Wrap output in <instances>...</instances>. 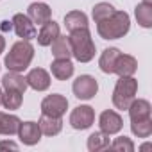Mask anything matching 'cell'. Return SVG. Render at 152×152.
<instances>
[{
	"label": "cell",
	"mask_w": 152,
	"mask_h": 152,
	"mask_svg": "<svg viewBox=\"0 0 152 152\" xmlns=\"http://www.w3.org/2000/svg\"><path fill=\"white\" fill-rule=\"evenodd\" d=\"M66 109H68V99L64 95L52 93V95H47L41 100V115L63 118V115L66 113Z\"/></svg>",
	"instance_id": "cell-6"
},
{
	"label": "cell",
	"mask_w": 152,
	"mask_h": 152,
	"mask_svg": "<svg viewBox=\"0 0 152 152\" xmlns=\"http://www.w3.org/2000/svg\"><path fill=\"white\" fill-rule=\"evenodd\" d=\"M0 29H2V32H9V31H13V22H11V20H4L2 23H0Z\"/></svg>",
	"instance_id": "cell-30"
},
{
	"label": "cell",
	"mask_w": 152,
	"mask_h": 152,
	"mask_svg": "<svg viewBox=\"0 0 152 152\" xmlns=\"http://www.w3.org/2000/svg\"><path fill=\"white\" fill-rule=\"evenodd\" d=\"M2 88L4 90H18L22 93L27 91V81L20 72H7L2 77Z\"/></svg>",
	"instance_id": "cell-17"
},
{
	"label": "cell",
	"mask_w": 152,
	"mask_h": 152,
	"mask_svg": "<svg viewBox=\"0 0 152 152\" xmlns=\"http://www.w3.org/2000/svg\"><path fill=\"white\" fill-rule=\"evenodd\" d=\"M143 4H148V6H152V0H141Z\"/></svg>",
	"instance_id": "cell-33"
},
{
	"label": "cell",
	"mask_w": 152,
	"mask_h": 152,
	"mask_svg": "<svg viewBox=\"0 0 152 152\" xmlns=\"http://www.w3.org/2000/svg\"><path fill=\"white\" fill-rule=\"evenodd\" d=\"M134 16H136V22H138L140 27H143V29L152 27V6L140 2L134 7Z\"/></svg>",
	"instance_id": "cell-24"
},
{
	"label": "cell",
	"mask_w": 152,
	"mask_h": 152,
	"mask_svg": "<svg viewBox=\"0 0 152 152\" xmlns=\"http://www.w3.org/2000/svg\"><path fill=\"white\" fill-rule=\"evenodd\" d=\"M38 125L41 129V134H45V136H57L61 132V129H63V118L41 115Z\"/></svg>",
	"instance_id": "cell-18"
},
{
	"label": "cell",
	"mask_w": 152,
	"mask_h": 152,
	"mask_svg": "<svg viewBox=\"0 0 152 152\" xmlns=\"http://www.w3.org/2000/svg\"><path fill=\"white\" fill-rule=\"evenodd\" d=\"M115 11H116V9H115L111 4H107V2H99V4H95V7H93V11H91V16H93V20H95V23H99V22L106 20L107 16H111Z\"/></svg>",
	"instance_id": "cell-27"
},
{
	"label": "cell",
	"mask_w": 152,
	"mask_h": 152,
	"mask_svg": "<svg viewBox=\"0 0 152 152\" xmlns=\"http://www.w3.org/2000/svg\"><path fill=\"white\" fill-rule=\"evenodd\" d=\"M129 111V118L131 122H140V120H147V118H152L150 113H152V106L148 100L145 99H134L131 102V106L127 107Z\"/></svg>",
	"instance_id": "cell-14"
},
{
	"label": "cell",
	"mask_w": 152,
	"mask_h": 152,
	"mask_svg": "<svg viewBox=\"0 0 152 152\" xmlns=\"http://www.w3.org/2000/svg\"><path fill=\"white\" fill-rule=\"evenodd\" d=\"M4 50H6V38L0 34V54H2Z\"/></svg>",
	"instance_id": "cell-31"
},
{
	"label": "cell",
	"mask_w": 152,
	"mask_h": 152,
	"mask_svg": "<svg viewBox=\"0 0 152 152\" xmlns=\"http://www.w3.org/2000/svg\"><path fill=\"white\" fill-rule=\"evenodd\" d=\"M138 93V81L132 77H120L115 84L113 90V106L116 109H127L131 106V102L136 99Z\"/></svg>",
	"instance_id": "cell-4"
},
{
	"label": "cell",
	"mask_w": 152,
	"mask_h": 152,
	"mask_svg": "<svg viewBox=\"0 0 152 152\" xmlns=\"http://www.w3.org/2000/svg\"><path fill=\"white\" fill-rule=\"evenodd\" d=\"M22 102H23V93L18 91V90H6L2 93V106L9 111L20 109Z\"/></svg>",
	"instance_id": "cell-25"
},
{
	"label": "cell",
	"mask_w": 152,
	"mask_h": 152,
	"mask_svg": "<svg viewBox=\"0 0 152 152\" xmlns=\"http://www.w3.org/2000/svg\"><path fill=\"white\" fill-rule=\"evenodd\" d=\"M138 70V61L134 56H129V54H122L116 57V63H115V72L113 73H118V77H131L134 75Z\"/></svg>",
	"instance_id": "cell-12"
},
{
	"label": "cell",
	"mask_w": 152,
	"mask_h": 152,
	"mask_svg": "<svg viewBox=\"0 0 152 152\" xmlns=\"http://www.w3.org/2000/svg\"><path fill=\"white\" fill-rule=\"evenodd\" d=\"M131 131L138 138H148L152 134V118L140 120V122H131Z\"/></svg>",
	"instance_id": "cell-26"
},
{
	"label": "cell",
	"mask_w": 152,
	"mask_h": 152,
	"mask_svg": "<svg viewBox=\"0 0 152 152\" xmlns=\"http://www.w3.org/2000/svg\"><path fill=\"white\" fill-rule=\"evenodd\" d=\"M52 56L56 59H70L72 57V48H70V41H68V36H57L52 43Z\"/></svg>",
	"instance_id": "cell-22"
},
{
	"label": "cell",
	"mask_w": 152,
	"mask_h": 152,
	"mask_svg": "<svg viewBox=\"0 0 152 152\" xmlns=\"http://www.w3.org/2000/svg\"><path fill=\"white\" fill-rule=\"evenodd\" d=\"M20 118L16 115H9V113H2L0 111V134L2 136H13L18 132L20 127Z\"/></svg>",
	"instance_id": "cell-19"
},
{
	"label": "cell",
	"mask_w": 152,
	"mask_h": 152,
	"mask_svg": "<svg viewBox=\"0 0 152 152\" xmlns=\"http://www.w3.org/2000/svg\"><path fill=\"white\" fill-rule=\"evenodd\" d=\"M11 22H13V31L16 32L18 38L27 39V41L36 39V34H38L36 25L32 23V20H31L27 15H23V13H16V15L13 16Z\"/></svg>",
	"instance_id": "cell-9"
},
{
	"label": "cell",
	"mask_w": 152,
	"mask_h": 152,
	"mask_svg": "<svg viewBox=\"0 0 152 152\" xmlns=\"http://www.w3.org/2000/svg\"><path fill=\"white\" fill-rule=\"evenodd\" d=\"M73 63L70 59H54L50 64V72L57 81H68L72 75H73Z\"/></svg>",
	"instance_id": "cell-16"
},
{
	"label": "cell",
	"mask_w": 152,
	"mask_h": 152,
	"mask_svg": "<svg viewBox=\"0 0 152 152\" xmlns=\"http://www.w3.org/2000/svg\"><path fill=\"white\" fill-rule=\"evenodd\" d=\"M25 81H27V86L36 90V91H47L50 88V83H52L50 73L47 70H43V68H32L27 73Z\"/></svg>",
	"instance_id": "cell-11"
},
{
	"label": "cell",
	"mask_w": 152,
	"mask_h": 152,
	"mask_svg": "<svg viewBox=\"0 0 152 152\" xmlns=\"http://www.w3.org/2000/svg\"><path fill=\"white\" fill-rule=\"evenodd\" d=\"M109 136L104 134L102 131L99 132H91L88 136V141H86V147L90 152H99V150H107L109 148Z\"/></svg>",
	"instance_id": "cell-23"
},
{
	"label": "cell",
	"mask_w": 152,
	"mask_h": 152,
	"mask_svg": "<svg viewBox=\"0 0 152 152\" xmlns=\"http://www.w3.org/2000/svg\"><path fill=\"white\" fill-rule=\"evenodd\" d=\"M70 125L75 131H86L95 122V111L91 106H77L70 113Z\"/></svg>",
	"instance_id": "cell-7"
},
{
	"label": "cell",
	"mask_w": 152,
	"mask_h": 152,
	"mask_svg": "<svg viewBox=\"0 0 152 152\" xmlns=\"http://www.w3.org/2000/svg\"><path fill=\"white\" fill-rule=\"evenodd\" d=\"M2 93L4 91H2V86H0V106H2Z\"/></svg>",
	"instance_id": "cell-34"
},
{
	"label": "cell",
	"mask_w": 152,
	"mask_h": 152,
	"mask_svg": "<svg viewBox=\"0 0 152 152\" xmlns=\"http://www.w3.org/2000/svg\"><path fill=\"white\" fill-rule=\"evenodd\" d=\"M6 148H11V150H18V145L15 141H9V140H4L0 141V150H6Z\"/></svg>",
	"instance_id": "cell-29"
},
{
	"label": "cell",
	"mask_w": 152,
	"mask_h": 152,
	"mask_svg": "<svg viewBox=\"0 0 152 152\" xmlns=\"http://www.w3.org/2000/svg\"><path fill=\"white\" fill-rule=\"evenodd\" d=\"M32 59H34V47L31 45V41L20 39L11 47L4 63H6V68L9 72H20L22 73L31 66Z\"/></svg>",
	"instance_id": "cell-3"
},
{
	"label": "cell",
	"mask_w": 152,
	"mask_h": 152,
	"mask_svg": "<svg viewBox=\"0 0 152 152\" xmlns=\"http://www.w3.org/2000/svg\"><path fill=\"white\" fill-rule=\"evenodd\" d=\"M70 41V48H72V57L79 63H90L95 57L97 47L93 43L91 32L88 27L84 29H77V31H72L68 36Z\"/></svg>",
	"instance_id": "cell-1"
},
{
	"label": "cell",
	"mask_w": 152,
	"mask_h": 152,
	"mask_svg": "<svg viewBox=\"0 0 152 152\" xmlns=\"http://www.w3.org/2000/svg\"><path fill=\"white\" fill-rule=\"evenodd\" d=\"M59 34H61L59 23H56L54 20H48L47 23L41 25L39 32L36 34V39H38V43H39L41 47H50V43H52Z\"/></svg>",
	"instance_id": "cell-15"
},
{
	"label": "cell",
	"mask_w": 152,
	"mask_h": 152,
	"mask_svg": "<svg viewBox=\"0 0 152 152\" xmlns=\"http://www.w3.org/2000/svg\"><path fill=\"white\" fill-rule=\"evenodd\" d=\"M99 127L104 134L107 136H113V134H118L124 127V120L122 116L115 111V109H106L100 113L99 116Z\"/></svg>",
	"instance_id": "cell-8"
},
{
	"label": "cell",
	"mask_w": 152,
	"mask_h": 152,
	"mask_svg": "<svg viewBox=\"0 0 152 152\" xmlns=\"http://www.w3.org/2000/svg\"><path fill=\"white\" fill-rule=\"evenodd\" d=\"M120 56V50L116 47H109L106 48L102 54H100V59H99V68L104 72V73H113L115 72V63H116V57Z\"/></svg>",
	"instance_id": "cell-21"
},
{
	"label": "cell",
	"mask_w": 152,
	"mask_h": 152,
	"mask_svg": "<svg viewBox=\"0 0 152 152\" xmlns=\"http://www.w3.org/2000/svg\"><path fill=\"white\" fill-rule=\"evenodd\" d=\"M27 16L32 20V23L36 25H43L47 23L48 20H52V9L48 4L45 2H34L27 7Z\"/></svg>",
	"instance_id": "cell-13"
},
{
	"label": "cell",
	"mask_w": 152,
	"mask_h": 152,
	"mask_svg": "<svg viewBox=\"0 0 152 152\" xmlns=\"http://www.w3.org/2000/svg\"><path fill=\"white\" fill-rule=\"evenodd\" d=\"M109 148L118 150V152H132V150H134V143H132V140L127 138V136H118V138H115V140L109 143Z\"/></svg>",
	"instance_id": "cell-28"
},
{
	"label": "cell",
	"mask_w": 152,
	"mask_h": 152,
	"mask_svg": "<svg viewBox=\"0 0 152 152\" xmlns=\"http://www.w3.org/2000/svg\"><path fill=\"white\" fill-rule=\"evenodd\" d=\"M131 31V16L125 11H115L111 16L97 23V32L102 39H120Z\"/></svg>",
	"instance_id": "cell-2"
},
{
	"label": "cell",
	"mask_w": 152,
	"mask_h": 152,
	"mask_svg": "<svg viewBox=\"0 0 152 152\" xmlns=\"http://www.w3.org/2000/svg\"><path fill=\"white\" fill-rule=\"evenodd\" d=\"M72 91L79 100H91L99 91V83L93 75H79L72 84Z\"/></svg>",
	"instance_id": "cell-5"
},
{
	"label": "cell",
	"mask_w": 152,
	"mask_h": 152,
	"mask_svg": "<svg viewBox=\"0 0 152 152\" xmlns=\"http://www.w3.org/2000/svg\"><path fill=\"white\" fill-rule=\"evenodd\" d=\"M16 134H18L20 141L27 147H32V145L39 143V140L43 136L38 122H20V127H18Z\"/></svg>",
	"instance_id": "cell-10"
},
{
	"label": "cell",
	"mask_w": 152,
	"mask_h": 152,
	"mask_svg": "<svg viewBox=\"0 0 152 152\" xmlns=\"http://www.w3.org/2000/svg\"><path fill=\"white\" fill-rule=\"evenodd\" d=\"M64 25H66V31L72 32V31H77V29H84L88 27V16L86 13L83 11H70L64 15Z\"/></svg>",
	"instance_id": "cell-20"
},
{
	"label": "cell",
	"mask_w": 152,
	"mask_h": 152,
	"mask_svg": "<svg viewBox=\"0 0 152 152\" xmlns=\"http://www.w3.org/2000/svg\"><path fill=\"white\" fill-rule=\"evenodd\" d=\"M140 148H141V150H147V148H150V145H148V143H143Z\"/></svg>",
	"instance_id": "cell-32"
}]
</instances>
